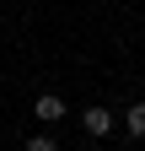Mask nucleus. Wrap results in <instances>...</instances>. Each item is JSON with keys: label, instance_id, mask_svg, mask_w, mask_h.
<instances>
[{"label": "nucleus", "instance_id": "nucleus-1", "mask_svg": "<svg viewBox=\"0 0 145 151\" xmlns=\"http://www.w3.org/2000/svg\"><path fill=\"white\" fill-rule=\"evenodd\" d=\"M113 124H118V113H113V108H97V103H92V108L81 113V129H86L92 140H102V135H107Z\"/></svg>", "mask_w": 145, "mask_h": 151}, {"label": "nucleus", "instance_id": "nucleus-2", "mask_svg": "<svg viewBox=\"0 0 145 151\" xmlns=\"http://www.w3.org/2000/svg\"><path fill=\"white\" fill-rule=\"evenodd\" d=\"M65 113H70V108H65V97H59V92H43V97L32 103V119H38V124H59Z\"/></svg>", "mask_w": 145, "mask_h": 151}, {"label": "nucleus", "instance_id": "nucleus-3", "mask_svg": "<svg viewBox=\"0 0 145 151\" xmlns=\"http://www.w3.org/2000/svg\"><path fill=\"white\" fill-rule=\"evenodd\" d=\"M124 129H129L134 140H145V103H129V108H124Z\"/></svg>", "mask_w": 145, "mask_h": 151}, {"label": "nucleus", "instance_id": "nucleus-4", "mask_svg": "<svg viewBox=\"0 0 145 151\" xmlns=\"http://www.w3.org/2000/svg\"><path fill=\"white\" fill-rule=\"evenodd\" d=\"M27 151H59V146H54L48 135H32V140H27Z\"/></svg>", "mask_w": 145, "mask_h": 151}]
</instances>
